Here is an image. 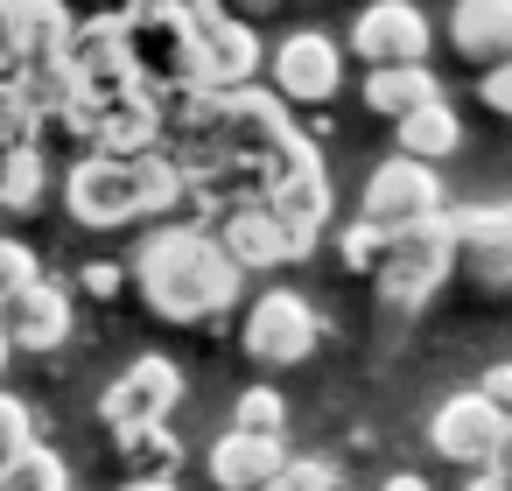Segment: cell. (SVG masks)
<instances>
[{
	"mask_svg": "<svg viewBox=\"0 0 512 491\" xmlns=\"http://www.w3.org/2000/svg\"><path fill=\"white\" fill-rule=\"evenodd\" d=\"M428 50H435V29H428V15L414 8V0H372V8L351 22V57L365 71H379V64H428Z\"/></svg>",
	"mask_w": 512,
	"mask_h": 491,
	"instance_id": "cell-14",
	"label": "cell"
},
{
	"mask_svg": "<svg viewBox=\"0 0 512 491\" xmlns=\"http://www.w3.org/2000/svg\"><path fill=\"white\" fill-rule=\"evenodd\" d=\"M498 477H512V428H505V442H498V463H491Z\"/></svg>",
	"mask_w": 512,
	"mask_h": 491,
	"instance_id": "cell-40",
	"label": "cell"
},
{
	"mask_svg": "<svg viewBox=\"0 0 512 491\" xmlns=\"http://www.w3.org/2000/svg\"><path fill=\"white\" fill-rule=\"evenodd\" d=\"M120 491H183V484H176V477H127Z\"/></svg>",
	"mask_w": 512,
	"mask_h": 491,
	"instance_id": "cell-38",
	"label": "cell"
},
{
	"mask_svg": "<svg viewBox=\"0 0 512 491\" xmlns=\"http://www.w3.org/2000/svg\"><path fill=\"white\" fill-rule=\"evenodd\" d=\"M267 204H274V218H281L302 246L323 239V225H330V176H323V155H316L309 134H302L288 155H274V169H267Z\"/></svg>",
	"mask_w": 512,
	"mask_h": 491,
	"instance_id": "cell-10",
	"label": "cell"
},
{
	"mask_svg": "<svg viewBox=\"0 0 512 491\" xmlns=\"http://www.w3.org/2000/svg\"><path fill=\"white\" fill-rule=\"evenodd\" d=\"M379 491H428V477H421V470H386Z\"/></svg>",
	"mask_w": 512,
	"mask_h": 491,
	"instance_id": "cell-35",
	"label": "cell"
},
{
	"mask_svg": "<svg viewBox=\"0 0 512 491\" xmlns=\"http://www.w3.org/2000/svg\"><path fill=\"white\" fill-rule=\"evenodd\" d=\"M239 344H246L253 365H302V358L323 344V316L309 309V295L267 288V295H253V309H246Z\"/></svg>",
	"mask_w": 512,
	"mask_h": 491,
	"instance_id": "cell-9",
	"label": "cell"
},
{
	"mask_svg": "<svg viewBox=\"0 0 512 491\" xmlns=\"http://www.w3.org/2000/svg\"><path fill=\"white\" fill-rule=\"evenodd\" d=\"M386 246H393V232H379V225H365V218H351V225H344V239H337V253H344V267H351V274H379Z\"/></svg>",
	"mask_w": 512,
	"mask_h": 491,
	"instance_id": "cell-28",
	"label": "cell"
},
{
	"mask_svg": "<svg viewBox=\"0 0 512 491\" xmlns=\"http://www.w3.org/2000/svg\"><path fill=\"white\" fill-rule=\"evenodd\" d=\"M456 267L477 288H512V204H463L449 211Z\"/></svg>",
	"mask_w": 512,
	"mask_h": 491,
	"instance_id": "cell-15",
	"label": "cell"
},
{
	"mask_svg": "<svg viewBox=\"0 0 512 491\" xmlns=\"http://www.w3.org/2000/svg\"><path fill=\"white\" fill-rule=\"evenodd\" d=\"M176 400H183V372H176V358H134L106 393H99V414H106V428L113 435H134V428H162L169 414H176Z\"/></svg>",
	"mask_w": 512,
	"mask_h": 491,
	"instance_id": "cell-11",
	"label": "cell"
},
{
	"mask_svg": "<svg viewBox=\"0 0 512 491\" xmlns=\"http://www.w3.org/2000/svg\"><path fill=\"white\" fill-rule=\"evenodd\" d=\"M155 8H190V0H155Z\"/></svg>",
	"mask_w": 512,
	"mask_h": 491,
	"instance_id": "cell-44",
	"label": "cell"
},
{
	"mask_svg": "<svg viewBox=\"0 0 512 491\" xmlns=\"http://www.w3.org/2000/svg\"><path fill=\"white\" fill-rule=\"evenodd\" d=\"M211 141H218V162L267 176L274 155H288V148L302 141V127L288 120V99H281V92L239 85V92L218 99V113H211Z\"/></svg>",
	"mask_w": 512,
	"mask_h": 491,
	"instance_id": "cell-4",
	"label": "cell"
},
{
	"mask_svg": "<svg viewBox=\"0 0 512 491\" xmlns=\"http://www.w3.org/2000/svg\"><path fill=\"white\" fill-rule=\"evenodd\" d=\"M267 71H274V92H281L288 106H323V99H337V85H344V50H337V36H323V29H295V36H281V43L267 50Z\"/></svg>",
	"mask_w": 512,
	"mask_h": 491,
	"instance_id": "cell-13",
	"label": "cell"
},
{
	"mask_svg": "<svg viewBox=\"0 0 512 491\" xmlns=\"http://www.w3.org/2000/svg\"><path fill=\"white\" fill-rule=\"evenodd\" d=\"M225 8H232V15H267L274 0H225Z\"/></svg>",
	"mask_w": 512,
	"mask_h": 491,
	"instance_id": "cell-39",
	"label": "cell"
},
{
	"mask_svg": "<svg viewBox=\"0 0 512 491\" xmlns=\"http://www.w3.org/2000/svg\"><path fill=\"white\" fill-rule=\"evenodd\" d=\"M260 64H267V50L246 15H232L225 0H190V92L225 99V92L253 85Z\"/></svg>",
	"mask_w": 512,
	"mask_h": 491,
	"instance_id": "cell-3",
	"label": "cell"
},
{
	"mask_svg": "<svg viewBox=\"0 0 512 491\" xmlns=\"http://www.w3.org/2000/svg\"><path fill=\"white\" fill-rule=\"evenodd\" d=\"M442 211H449L442 176H435V162H414V155H386L365 176V197H358V218L379 225V232H407V225H428Z\"/></svg>",
	"mask_w": 512,
	"mask_h": 491,
	"instance_id": "cell-7",
	"label": "cell"
},
{
	"mask_svg": "<svg viewBox=\"0 0 512 491\" xmlns=\"http://www.w3.org/2000/svg\"><path fill=\"white\" fill-rule=\"evenodd\" d=\"M127 22V57L148 92H190V8H155L134 0L120 15Z\"/></svg>",
	"mask_w": 512,
	"mask_h": 491,
	"instance_id": "cell-8",
	"label": "cell"
},
{
	"mask_svg": "<svg viewBox=\"0 0 512 491\" xmlns=\"http://www.w3.org/2000/svg\"><path fill=\"white\" fill-rule=\"evenodd\" d=\"M43 274V260H36V246H15L8 232H0V295H15L22 281H36Z\"/></svg>",
	"mask_w": 512,
	"mask_h": 491,
	"instance_id": "cell-30",
	"label": "cell"
},
{
	"mask_svg": "<svg viewBox=\"0 0 512 491\" xmlns=\"http://www.w3.org/2000/svg\"><path fill=\"white\" fill-rule=\"evenodd\" d=\"M477 99H484L491 113H505V120H512V57H505V64H491V71L477 78Z\"/></svg>",
	"mask_w": 512,
	"mask_h": 491,
	"instance_id": "cell-32",
	"label": "cell"
},
{
	"mask_svg": "<svg viewBox=\"0 0 512 491\" xmlns=\"http://www.w3.org/2000/svg\"><path fill=\"white\" fill-rule=\"evenodd\" d=\"M85 113V148L92 155H148L162 148V92L134 85L106 106H78Z\"/></svg>",
	"mask_w": 512,
	"mask_h": 491,
	"instance_id": "cell-16",
	"label": "cell"
},
{
	"mask_svg": "<svg viewBox=\"0 0 512 491\" xmlns=\"http://www.w3.org/2000/svg\"><path fill=\"white\" fill-rule=\"evenodd\" d=\"M288 470V435H246V428H225L211 442V484L218 491H260Z\"/></svg>",
	"mask_w": 512,
	"mask_h": 491,
	"instance_id": "cell-19",
	"label": "cell"
},
{
	"mask_svg": "<svg viewBox=\"0 0 512 491\" xmlns=\"http://www.w3.org/2000/svg\"><path fill=\"white\" fill-rule=\"evenodd\" d=\"M8 358H15V344H8V323H0V372H8Z\"/></svg>",
	"mask_w": 512,
	"mask_h": 491,
	"instance_id": "cell-42",
	"label": "cell"
},
{
	"mask_svg": "<svg viewBox=\"0 0 512 491\" xmlns=\"http://www.w3.org/2000/svg\"><path fill=\"white\" fill-rule=\"evenodd\" d=\"M120 449L141 463V477H162L176 456H183V442H176V428L162 421V428H134V435H120Z\"/></svg>",
	"mask_w": 512,
	"mask_h": 491,
	"instance_id": "cell-27",
	"label": "cell"
},
{
	"mask_svg": "<svg viewBox=\"0 0 512 491\" xmlns=\"http://www.w3.org/2000/svg\"><path fill=\"white\" fill-rule=\"evenodd\" d=\"M428 99H442V78L428 64H379V71H365V106L379 120H407Z\"/></svg>",
	"mask_w": 512,
	"mask_h": 491,
	"instance_id": "cell-22",
	"label": "cell"
},
{
	"mask_svg": "<svg viewBox=\"0 0 512 491\" xmlns=\"http://www.w3.org/2000/svg\"><path fill=\"white\" fill-rule=\"evenodd\" d=\"M288 484L295 491H344V470L323 456H288Z\"/></svg>",
	"mask_w": 512,
	"mask_h": 491,
	"instance_id": "cell-31",
	"label": "cell"
},
{
	"mask_svg": "<svg viewBox=\"0 0 512 491\" xmlns=\"http://www.w3.org/2000/svg\"><path fill=\"white\" fill-rule=\"evenodd\" d=\"M92 8H99V15H127V8H134V0H92Z\"/></svg>",
	"mask_w": 512,
	"mask_h": 491,
	"instance_id": "cell-41",
	"label": "cell"
},
{
	"mask_svg": "<svg viewBox=\"0 0 512 491\" xmlns=\"http://www.w3.org/2000/svg\"><path fill=\"white\" fill-rule=\"evenodd\" d=\"M113 288H120V267L113 260H92L85 267V295H113Z\"/></svg>",
	"mask_w": 512,
	"mask_h": 491,
	"instance_id": "cell-34",
	"label": "cell"
},
{
	"mask_svg": "<svg viewBox=\"0 0 512 491\" xmlns=\"http://www.w3.org/2000/svg\"><path fill=\"white\" fill-rule=\"evenodd\" d=\"M36 442V414H29V400H15L8 386H0V463H8L15 449H29Z\"/></svg>",
	"mask_w": 512,
	"mask_h": 491,
	"instance_id": "cell-29",
	"label": "cell"
},
{
	"mask_svg": "<svg viewBox=\"0 0 512 491\" xmlns=\"http://www.w3.org/2000/svg\"><path fill=\"white\" fill-rule=\"evenodd\" d=\"M260 491H295V484H288V470H281V477H274V484H260Z\"/></svg>",
	"mask_w": 512,
	"mask_h": 491,
	"instance_id": "cell-43",
	"label": "cell"
},
{
	"mask_svg": "<svg viewBox=\"0 0 512 491\" xmlns=\"http://www.w3.org/2000/svg\"><path fill=\"white\" fill-rule=\"evenodd\" d=\"M463 491H512V477H498V470H477Z\"/></svg>",
	"mask_w": 512,
	"mask_h": 491,
	"instance_id": "cell-37",
	"label": "cell"
},
{
	"mask_svg": "<svg viewBox=\"0 0 512 491\" xmlns=\"http://www.w3.org/2000/svg\"><path fill=\"white\" fill-rule=\"evenodd\" d=\"M232 428H246V435H288V400L274 386H246L232 400Z\"/></svg>",
	"mask_w": 512,
	"mask_h": 491,
	"instance_id": "cell-26",
	"label": "cell"
},
{
	"mask_svg": "<svg viewBox=\"0 0 512 491\" xmlns=\"http://www.w3.org/2000/svg\"><path fill=\"white\" fill-rule=\"evenodd\" d=\"M449 274H456V246H449V211H442V218H428V225L393 232V246H386V260H379L372 281H379V302L421 309Z\"/></svg>",
	"mask_w": 512,
	"mask_h": 491,
	"instance_id": "cell-5",
	"label": "cell"
},
{
	"mask_svg": "<svg viewBox=\"0 0 512 491\" xmlns=\"http://www.w3.org/2000/svg\"><path fill=\"white\" fill-rule=\"evenodd\" d=\"M505 428H512V414L491 400V393H449L442 407H435V421H428V442H435V456H449V463H470V470H491L498 463V442H505Z\"/></svg>",
	"mask_w": 512,
	"mask_h": 491,
	"instance_id": "cell-12",
	"label": "cell"
},
{
	"mask_svg": "<svg viewBox=\"0 0 512 491\" xmlns=\"http://www.w3.org/2000/svg\"><path fill=\"white\" fill-rule=\"evenodd\" d=\"M393 155H414V162H442V155H456L463 148V120H456V106L449 99H428V106H414L407 120H393Z\"/></svg>",
	"mask_w": 512,
	"mask_h": 491,
	"instance_id": "cell-23",
	"label": "cell"
},
{
	"mask_svg": "<svg viewBox=\"0 0 512 491\" xmlns=\"http://www.w3.org/2000/svg\"><path fill=\"white\" fill-rule=\"evenodd\" d=\"M0 323H8V344H15V351L43 358V351H57V344L71 337V295H64L50 274H36V281H22L15 295H0Z\"/></svg>",
	"mask_w": 512,
	"mask_h": 491,
	"instance_id": "cell-17",
	"label": "cell"
},
{
	"mask_svg": "<svg viewBox=\"0 0 512 491\" xmlns=\"http://www.w3.org/2000/svg\"><path fill=\"white\" fill-rule=\"evenodd\" d=\"M0 491H71V470H64L57 449L29 442V449H15L8 463H0Z\"/></svg>",
	"mask_w": 512,
	"mask_h": 491,
	"instance_id": "cell-25",
	"label": "cell"
},
{
	"mask_svg": "<svg viewBox=\"0 0 512 491\" xmlns=\"http://www.w3.org/2000/svg\"><path fill=\"white\" fill-rule=\"evenodd\" d=\"M8 43H15V0H0V64H15Z\"/></svg>",
	"mask_w": 512,
	"mask_h": 491,
	"instance_id": "cell-36",
	"label": "cell"
},
{
	"mask_svg": "<svg viewBox=\"0 0 512 491\" xmlns=\"http://www.w3.org/2000/svg\"><path fill=\"white\" fill-rule=\"evenodd\" d=\"M71 29H78V15L64 8V0H15V43H8L15 71H50V64H64Z\"/></svg>",
	"mask_w": 512,
	"mask_h": 491,
	"instance_id": "cell-20",
	"label": "cell"
},
{
	"mask_svg": "<svg viewBox=\"0 0 512 491\" xmlns=\"http://www.w3.org/2000/svg\"><path fill=\"white\" fill-rule=\"evenodd\" d=\"M176 190H183V169L162 148H148V155H85L64 176V211L85 232H120V225H141L155 211H176Z\"/></svg>",
	"mask_w": 512,
	"mask_h": 491,
	"instance_id": "cell-2",
	"label": "cell"
},
{
	"mask_svg": "<svg viewBox=\"0 0 512 491\" xmlns=\"http://www.w3.org/2000/svg\"><path fill=\"white\" fill-rule=\"evenodd\" d=\"M134 281H141V295H148V309H155L162 323H211V316H225V309L239 302L246 267L218 246V232L169 218V225H155V232L141 239Z\"/></svg>",
	"mask_w": 512,
	"mask_h": 491,
	"instance_id": "cell-1",
	"label": "cell"
},
{
	"mask_svg": "<svg viewBox=\"0 0 512 491\" xmlns=\"http://www.w3.org/2000/svg\"><path fill=\"white\" fill-rule=\"evenodd\" d=\"M64 78H71V99H78V106H106V99L134 92L141 71H134V57H127V22H120V15H85V22L71 29Z\"/></svg>",
	"mask_w": 512,
	"mask_h": 491,
	"instance_id": "cell-6",
	"label": "cell"
},
{
	"mask_svg": "<svg viewBox=\"0 0 512 491\" xmlns=\"http://www.w3.org/2000/svg\"><path fill=\"white\" fill-rule=\"evenodd\" d=\"M449 43L470 64H505L512 57V0H456L449 8Z\"/></svg>",
	"mask_w": 512,
	"mask_h": 491,
	"instance_id": "cell-21",
	"label": "cell"
},
{
	"mask_svg": "<svg viewBox=\"0 0 512 491\" xmlns=\"http://www.w3.org/2000/svg\"><path fill=\"white\" fill-rule=\"evenodd\" d=\"M50 190V155L43 141H22V148H0V218H22L36 211Z\"/></svg>",
	"mask_w": 512,
	"mask_h": 491,
	"instance_id": "cell-24",
	"label": "cell"
},
{
	"mask_svg": "<svg viewBox=\"0 0 512 491\" xmlns=\"http://www.w3.org/2000/svg\"><path fill=\"white\" fill-rule=\"evenodd\" d=\"M477 393H491V400H498V407L512 414V358H498V365H491V372L477 379Z\"/></svg>",
	"mask_w": 512,
	"mask_h": 491,
	"instance_id": "cell-33",
	"label": "cell"
},
{
	"mask_svg": "<svg viewBox=\"0 0 512 491\" xmlns=\"http://www.w3.org/2000/svg\"><path fill=\"white\" fill-rule=\"evenodd\" d=\"M218 246H225L246 274H260V267H288V260H302V253H309V246L274 218V204H267V197L232 204V211L218 218Z\"/></svg>",
	"mask_w": 512,
	"mask_h": 491,
	"instance_id": "cell-18",
	"label": "cell"
}]
</instances>
